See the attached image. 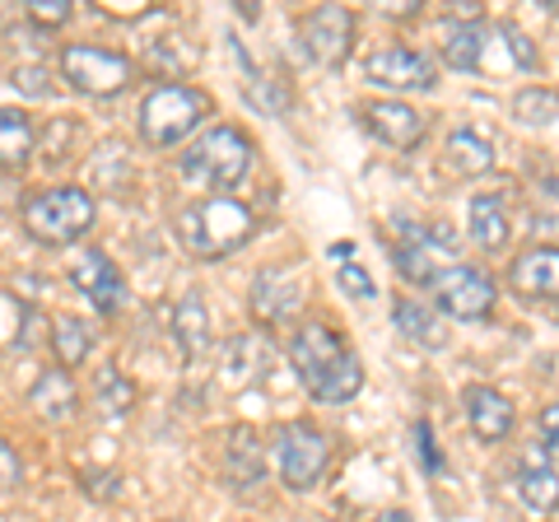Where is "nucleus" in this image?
<instances>
[{
	"mask_svg": "<svg viewBox=\"0 0 559 522\" xmlns=\"http://www.w3.org/2000/svg\"><path fill=\"white\" fill-rule=\"evenodd\" d=\"M266 359H271V345L261 336H234L229 341V378L257 382L261 369H266Z\"/></svg>",
	"mask_w": 559,
	"mask_h": 522,
	"instance_id": "obj_28",
	"label": "nucleus"
},
{
	"mask_svg": "<svg viewBox=\"0 0 559 522\" xmlns=\"http://www.w3.org/2000/svg\"><path fill=\"white\" fill-rule=\"evenodd\" d=\"M28 406L38 411L43 420H70V415L80 411L75 378H70L66 369H43L38 378H33V388H28Z\"/></svg>",
	"mask_w": 559,
	"mask_h": 522,
	"instance_id": "obj_20",
	"label": "nucleus"
},
{
	"mask_svg": "<svg viewBox=\"0 0 559 522\" xmlns=\"http://www.w3.org/2000/svg\"><path fill=\"white\" fill-rule=\"evenodd\" d=\"M257 234V211L238 197H197L173 215V238L182 242L187 257L219 261L238 252Z\"/></svg>",
	"mask_w": 559,
	"mask_h": 522,
	"instance_id": "obj_1",
	"label": "nucleus"
},
{
	"mask_svg": "<svg viewBox=\"0 0 559 522\" xmlns=\"http://www.w3.org/2000/svg\"><path fill=\"white\" fill-rule=\"evenodd\" d=\"M215 112V98L191 84H154L140 98V141L154 150H173L187 135H197L205 127V117Z\"/></svg>",
	"mask_w": 559,
	"mask_h": 522,
	"instance_id": "obj_4",
	"label": "nucleus"
},
{
	"mask_svg": "<svg viewBox=\"0 0 559 522\" xmlns=\"http://www.w3.org/2000/svg\"><path fill=\"white\" fill-rule=\"evenodd\" d=\"M331 257H336V261H349V257H355V248H349V242H336V248H331Z\"/></svg>",
	"mask_w": 559,
	"mask_h": 522,
	"instance_id": "obj_38",
	"label": "nucleus"
},
{
	"mask_svg": "<svg viewBox=\"0 0 559 522\" xmlns=\"http://www.w3.org/2000/svg\"><path fill=\"white\" fill-rule=\"evenodd\" d=\"M24 485V458L10 439H0V490H20Z\"/></svg>",
	"mask_w": 559,
	"mask_h": 522,
	"instance_id": "obj_31",
	"label": "nucleus"
},
{
	"mask_svg": "<svg viewBox=\"0 0 559 522\" xmlns=\"http://www.w3.org/2000/svg\"><path fill=\"white\" fill-rule=\"evenodd\" d=\"M466 229H471V242H476L480 252H503V242L513 234L509 201H503L499 191H476L466 205Z\"/></svg>",
	"mask_w": 559,
	"mask_h": 522,
	"instance_id": "obj_17",
	"label": "nucleus"
},
{
	"mask_svg": "<svg viewBox=\"0 0 559 522\" xmlns=\"http://www.w3.org/2000/svg\"><path fill=\"white\" fill-rule=\"evenodd\" d=\"M462 402H466V425H471L476 439H485V443L509 439V429H513V402L503 392L476 382V388H466Z\"/></svg>",
	"mask_w": 559,
	"mask_h": 522,
	"instance_id": "obj_16",
	"label": "nucleus"
},
{
	"mask_svg": "<svg viewBox=\"0 0 559 522\" xmlns=\"http://www.w3.org/2000/svg\"><path fill=\"white\" fill-rule=\"evenodd\" d=\"M266 443H261L257 425H234L224 434V452H219V472L229 490H257L266 481Z\"/></svg>",
	"mask_w": 559,
	"mask_h": 522,
	"instance_id": "obj_13",
	"label": "nucleus"
},
{
	"mask_svg": "<svg viewBox=\"0 0 559 522\" xmlns=\"http://www.w3.org/2000/svg\"><path fill=\"white\" fill-rule=\"evenodd\" d=\"M518 495L532 513H555L559 509V476L550 472V466H522Z\"/></svg>",
	"mask_w": 559,
	"mask_h": 522,
	"instance_id": "obj_27",
	"label": "nucleus"
},
{
	"mask_svg": "<svg viewBox=\"0 0 559 522\" xmlns=\"http://www.w3.org/2000/svg\"><path fill=\"white\" fill-rule=\"evenodd\" d=\"M443 164L457 173V178H480V173L495 168V150H489L476 131L457 127L448 135V145H443Z\"/></svg>",
	"mask_w": 559,
	"mask_h": 522,
	"instance_id": "obj_22",
	"label": "nucleus"
},
{
	"mask_svg": "<svg viewBox=\"0 0 559 522\" xmlns=\"http://www.w3.org/2000/svg\"><path fill=\"white\" fill-rule=\"evenodd\" d=\"M499 33H503V43H509L513 61L522 66V71H536V66H540V57H536V47H532V38H527V33H522L518 24H503Z\"/></svg>",
	"mask_w": 559,
	"mask_h": 522,
	"instance_id": "obj_32",
	"label": "nucleus"
},
{
	"mask_svg": "<svg viewBox=\"0 0 559 522\" xmlns=\"http://www.w3.org/2000/svg\"><path fill=\"white\" fill-rule=\"evenodd\" d=\"M173 341H178L182 359H201L210 351V308L197 289L182 294L178 308H173Z\"/></svg>",
	"mask_w": 559,
	"mask_h": 522,
	"instance_id": "obj_21",
	"label": "nucleus"
},
{
	"mask_svg": "<svg viewBox=\"0 0 559 522\" xmlns=\"http://www.w3.org/2000/svg\"><path fill=\"white\" fill-rule=\"evenodd\" d=\"M443 61L452 66V71H480V57H485V28L480 24H462V20H452L443 28Z\"/></svg>",
	"mask_w": 559,
	"mask_h": 522,
	"instance_id": "obj_24",
	"label": "nucleus"
},
{
	"mask_svg": "<svg viewBox=\"0 0 559 522\" xmlns=\"http://www.w3.org/2000/svg\"><path fill=\"white\" fill-rule=\"evenodd\" d=\"M33 145H38V127L24 108H0V168H20Z\"/></svg>",
	"mask_w": 559,
	"mask_h": 522,
	"instance_id": "obj_23",
	"label": "nucleus"
},
{
	"mask_svg": "<svg viewBox=\"0 0 559 522\" xmlns=\"http://www.w3.org/2000/svg\"><path fill=\"white\" fill-rule=\"evenodd\" d=\"M392 327L406 341L425 345V351H443L448 345V327H443V312L433 304H419V299H392Z\"/></svg>",
	"mask_w": 559,
	"mask_h": 522,
	"instance_id": "obj_18",
	"label": "nucleus"
},
{
	"mask_svg": "<svg viewBox=\"0 0 559 522\" xmlns=\"http://www.w3.org/2000/svg\"><path fill=\"white\" fill-rule=\"evenodd\" d=\"M70 285H75L84 299H90L103 318H112V312H121V304L131 299V285L127 275H121L117 261L103 252V248H84L75 261H70Z\"/></svg>",
	"mask_w": 559,
	"mask_h": 522,
	"instance_id": "obj_10",
	"label": "nucleus"
},
{
	"mask_svg": "<svg viewBox=\"0 0 559 522\" xmlns=\"http://www.w3.org/2000/svg\"><path fill=\"white\" fill-rule=\"evenodd\" d=\"M373 522H415V518H411L406 509H382V513H378Z\"/></svg>",
	"mask_w": 559,
	"mask_h": 522,
	"instance_id": "obj_37",
	"label": "nucleus"
},
{
	"mask_svg": "<svg viewBox=\"0 0 559 522\" xmlns=\"http://www.w3.org/2000/svg\"><path fill=\"white\" fill-rule=\"evenodd\" d=\"M38 80H43V71H33V66H24V71H14V90H20V84H24L28 94H47Z\"/></svg>",
	"mask_w": 559,
	"mask_h": 522,
	"instance_id": "obj_36",
	"label": "nucleus"
},
{
	"mask_svg": "<svg viewBox=\"0 0 559 522\" xmlns=\"http://www.w3.org/2000/svg\"><path fill=\"white\" fill-rule=\"evenodd\" d=\"M28 20L43 28H57L70 20V0H28Z\"/></svg>",
	"mask_w": 559,
	"mask_h": 522,
	"instance_id": "obj_33",
	"label": "nucleus"
},
{
	"mask_svg": "<svg viewBox=\"0 0 559 522\" xmlns=\"http://www.w3.org/2000/svg\"><path fill=\"white\" fill-rule=\"evenodd\" d=\"M299 43L318 66H341L355 47V10L349 5H318L299 20Z\"/></svg>",
	"mask_w": 559,
	"mask_h": 522,
	"instance_id": "obj_9",
	"label": "nucleus"
},
{
	"mask_svg": "<svg viewBox=\"0 0 559 522\" xmlns=\"http://www.w3.org/2000/svg\"><path fill=\"white\" fill-rule=\"evenodd\" d=\"M257 145L248 131L238 127H205L197 141L187 145V154L178 159V173L191 191H210V197H224L229 187H238L252 173Z\"/></svg>",
	"mask_w": 559,
	"mask_h": 522,
	"instance_id": "obj_2",
	"label": "nucleus"
},
{
	"mask_svg": "<svg viewBox=\"0 0 559 522\" xmlns=\"http://www.w3.org/2000/svg\"><path fill=\"white\" fill-rule=\"evenodd\" d=\"M336 281H341V289L349 294V299H359V304L378 299V285H373V275L364 271V266H355V261H349V266H341V271H336Z\"/></svg>",
	"mask_w": 559,
	"mask_h": 522,
	"instance_id": "obj_30",
	"label": "nucleus"
},
{
	"mask_svg": "<svg viewBox=\"0 0 559 522\" xmlns=\"http://www.w3.org/2000/svg\"><path fill=\"white\" fill-rule=\"evenodd\" d=\"M415 439H419V462H425V472H439L443 458H439V443H433V429L415 425Z\"/></svg>",
	"mask_w": 559,
	"mask_h": 522,
	"instance_id": "obj_35",
	"label": "nucleus"
},
{
	"mask_svg": "<svg viewBox=\"0 0 559 522\" xmlns=\"http://www.w3.org/2000/svg\"><path fill=\"white\" fill-rule=\"evenodd\" d=\"M359 112H364V127H369L378 141L392 145V150H415L419 141H425V131H429V121L401 98H373V103H364Z\"/></svg>",
	"mask_w": 559,
	"mask_h": 522,
	"instance_id": "obj_14",
	"label": "nucleus"
},
{
	"mask_svg": "<svg viewBox=\"0 0 559 522\" xmlns=\"http://www.w3.org/2000/svg\"><path fill=\"white\" fill-rule=\"evenodd\" d=\"M248 304H252V318H257L261 327H285V322L299 318V308H304V285H299V275H294V271L266 266V271H257Z\"/></svg>",
	"mask_w": 559,
	"mask_h": 522,
	"instance_id": "obj_12",
	"label": "nucleus"
},
{
	"mask_svg": "<svg viewBox=\"0 0 559 522\" xmlns=\"http://www.w3.org/2000/svg\"><path fill=\"white\" fill-rule=\"evenodd\" d=\"M513 117L527 121V127H546V121L559 117V90H550V84H532V90H522L513 98Z\"/></svg>",
	"mask_w": 559,
	"mask_h": 522,
	"instance_id": "obj_29",
	"label": "nucleus"
},
{
	"mask_svg": "<svg viewBox=\"0 0 559 522\" xmlns=\"http://www.w3.org/2000/svg\"><path fill=\"white\" fill-rule=\"evenodd\" d=\"M536 434H540V443H546V458L559 462V402L536 415Z\"/></svg>",
	"mask_w": 559,
	"mask_h": 522,
	"instance_id": "obj_34",
	"label": "nucleus"
},
{
	"mask_svg": "<svg viewBox=\"0 0 559 522\" xmlns=\"http://www.w3.org/2000/svg\"><path fill=\"white\" fill-rule=\"evenodd\" d=\"M57 71L75 94L84 98H112L135 80L140 66L127 57V51L98 47V43H66L57 51Z\"/></svg>",
	"mask_w": 559,
	"mask_h": 522,
	"instance_id": "obj_5",
	"label": "nucleus"
},
{
	"mask_svg": "<svg viewBox=\"0 0 559 522\" xmlns=\"http://www.w3.org/2000/svg\"><path fill=\"white\" fill-rule=\"evenodd\" d=\"M509 289L518 299H559V248L536 242L509 266Z\"/></svg>",
	"mask_w": 559,
	"mask_h": 522,
	"instance_id": "obj_15",
	"label": "nucleus"
},
{
	"mask_svg": "<svg viewBox=\"0 0 559 522\" xmlns=\"http://www.w3.org/2000/svg\"><path fill=\"white\" fill-rule=\"evenodd\" d=\"M429 294H433V308L457 322H485L499 304V289L480 266H443L433 275Z\"/></svg>",
	"mask_w": 559,
	"mask_h": 522,
	"instance_id": "obj_7",
	"label": "nucleus"
},
{
	"mask_svg": "<svg viewBox=\"0 0 559 522\" xmlns=\"http://www.w3.org/2000/svg\"><path fill=\"white\" fill-rule=\"evenodd\" d=\"M359 388H364V364H359V355H345L308 396L318 406H345V402H355L359 396Z\"/></svg>",
	"mask_w": 559,
	"mask_h": 522,
	"instance_id": "obj_26",
	"label": "nucleus"
},
{
	"mask_svg": "<svg viewBox=\"0 0 559 522\" xmlns=\"http://www.w3.org/2000/svg\"><path fill=\"white\" fill-rule=\"evenodd\" d=\"M47 345H51V355H57V364L66 373L80 369V364L94 355V322L75 318V312H57L51 327H47Z\"/></svg>",
	"mask_w": 559,
	"mask_h": 522,
	"instance_id": "obj_19",
	"label": "nucleus"
},
{
	"mask_svg": "<svg viewBox=\"0 0 559 522\" xmlns=\"http://www.w3.org/2000/svg\"><path fill=\"white\" fill-rule=\"evenodd\" d=\"M20 215H24V234L33 242H43V248H70V242H80L94 229L98 205L84 187L61 182V187H38L24 201Z\"/></svg>",
	"mask_w": 559,
	"mask_h": 522,
	"instance_id": "obj_3",
	"label": "nucleus"
},
{
	"mask_svg": "<svg viewBox=\"0 0 559 522\" xmlns=\"http://www.w3.org/2000/svg\"><path fill=\"white\" fill-rule=\"evenodd\" d=\"M94 406L108 415V420H121V415H131L135 406V382L117 369V364H103L94 373Z\"/></svg>",
	"mask_w": 559,
	"mask_h": 522,
	"instance_id": "obj_25",
	"label": "nucleus"
},
{
	"mask_svg": "<svg viewBox=\"0 0 559 522\" xmlns=\"http://www.w3.org/2000/svg\"><path fill=\"white\" fill-rule=\"evenodd\" d=\"M271 462L289 490H312L331 466V439L308 420H285L271 429Z\"/></svg>",
	"mask_w": 559,
	"mask_h": 522,
	"instance_id": "obj_6",
	"label": "nucleus"
},
{
	"mask_svg": "<svg viewBox=\"0 0 559 522\" xmlns=\"http://www.w3.org/2000/svg\"><path fill=\"white\" fill-rule=\"evenodd\" d=\"M364 75H369L378 90H392V94H425L439 84V66H433L425 51L415 47H401V43H382L364 57Z\"/></svg>",
	"mask_w": 559,
	"mask_h": 522,
	"instance_id": "obj_8",
	"label": "nucleus"
},
{
	"mask_svg": "<svg viewBox=\"0 0 559 522\" xmlns=\"http://www.w3.org/2000/svg\"><path fill=\"white\" fill-rule=\"evenodd\" d=\"M345 355H349V345L331 322H304L299 332L289 336V364H294V373L304 378L308 392L318 388V382L336 369Z\"/></svg>",
	"mask_w": 559,
	"mask_h": 522,
	"instance_id": "obj_11",
	"label": "nucleus"
}]
</instances>
